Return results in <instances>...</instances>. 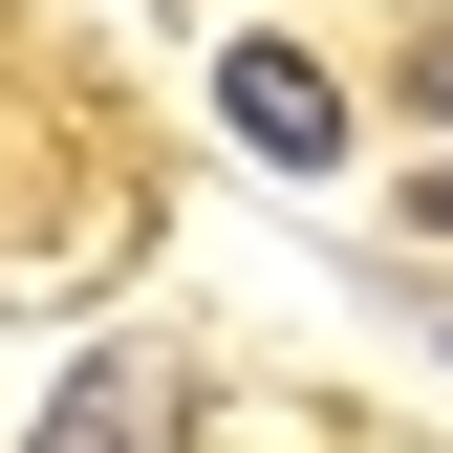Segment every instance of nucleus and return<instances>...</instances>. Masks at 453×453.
<instances>
[{
    "instance_id": "nucleus-1",
    "label": "nucleus",
    "mask_w": 453,
    "mask_h": 453,
    "mask_svg": "<svg viewBox=\"0 0 453 453\" xmlns=\"http://www.w3.org/2000/svg\"><path fill=\"white\" fill-rule=\"evenodd\" d=\"M216 108H238L259 173H346V87H324L303 43H216Z\"/></svg>"
},
{
    "instance_id": "nucleus-2",
    "label": "nucleus",
    "mask_w": 453,
    "mask_h": 453,
    "mask_svg": "<svg viewBox=\"0 0 453 453\" xmlns=\"http://www.w3.org/2000/svg\"><path fill=\"white\" fill-rule=\"evenodd\" d=\"M173 432H195V367L108 346V367H65V388H43V432H22V453H173Z\"/></svg>"
},
{
    "instance_id": "nucleus-3",
    "label": "nucleus",
    "mask_w": 453,
    "mask_h": 453,
    "mask_svg": "<svg viewBox=\"0 0 453 453\" xmlns=\"http://www.w3.org/2000/svg\"><path fill=\"white\" fill-rule=\"evenodd\" d=\"M388 87H411L432 130H453V22H411V43H388Z\"/></svg>"
}]
</instances>
